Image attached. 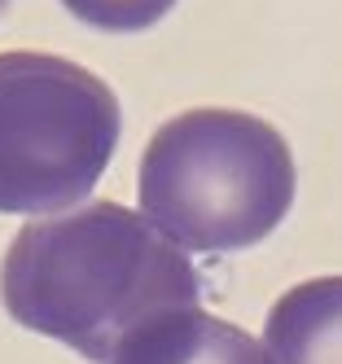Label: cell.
I'll return each mask as SVG.
<instances>
[{
	"label": "cell",
	"mask_w": 342,
	"mask_h": 364,
	"mask_svg": "<svg viewBox=\"0 0 342 364\" xmlns=\"http://www.w3.org/2000/svg\"><path fill=\"white\" fill-rule=\"evenodd\" d=\"M110 364H272L268 347L202 307H176L132 329Z\"/></svg>",
	"instance_id": "cell-4"
},
{
	"label": "cell",
	"mask_w": 342,
	"mask_h": 364,
	"mask_svg": "<svg viewBox=\"0 0 342 364\" xmlns=\"http://www.w3.org/2000/svg\"><path fill=\"white\" fill-rule=\"evenodd\" d=\"M272 364H342V277L285 290L263 329Z\"/></svg>",
	"instance_id": "cell-5"
},
{
	"label": "cell",
	"mask_w": 342,
	"mask_h": 364,
	"mask_svg": "<svg viewBox=\"0 0 342 364\" xmlns=\"http://www.w3.org/2000/svg\"><path fill=\"white\" fill-rule=\"evenodd\" d=\"M0 299L18 325L110 364L132 329L198 307L202 285L189 255L145 215L88 202L18 228L0 264Z\"/></svg>",
	"instance_id": "cell-1"
},
{
	"label": "cell",
	"mask_w": 342,
	"mask_h": 364,
	"mask_svg": "<svg viewBox=\"0 0 342 364\" xmlns=\"http://www.w3.org/2000/svg\"><path fill=\"white\" fill-rule=\"evenodd\" d=\"M5 5H9V0H0V9H5Z\"/></svg>",
	"instance_id": "cell-7"
},
{
	"label": "cell",
	"mask_w": 342,
	"mask_h": 364,
	"mask_svg": "<svg viewBox=\"0 0 342 364\" xmlns=\"http://www.w3.org/2000/svg\"><path fill=\"white\" fill-rule=\"evenodd\" d=\"M289 202L294 159L259 114L189 110L145 145L141 211L180 250H246L285 220Z\"/></svg>",
	"instance_id": "cell-2"
},
{
	"label": "cell",
	"mask_w": 342,
	"mask_h": 364,
	"mask_svg": "<svg viewBox=\"0 0 342 364\" xmlns=\"http://www.w3.org/2000/svg\"><path fill=\"white\" fill-rule=\"evenodd\" d=\"M62 5L101 31H141L163 18L176 0H62Z\"/></svg>",
	"instance_id": "cell-6"
},
{
	"label": "cell",
	"mask_w": 342,
	"mask_h": 364,
	"mask_svg": "<svg viewBox=\"0 0 342 364\" xmlns=\"http://www.w3.org/2000/svg\"><path fill=\"white\" fill-rule=\"evenodd\" d=\"M119 97L53 53H0V211L53 215L84 202L119 145Z\"/></svg>",
	"instance_id": "cell-3"
}]
</instances>
